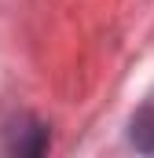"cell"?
Masks as SVG:
<instances>
[{
  "label": "cell",
  "mask_w": 154,
  "mask_h": 158,
  "mask_svg": "<svg viewBox=\"0 0 154 158\" xmlns=\"http://www.w3.org/2000/svg\"><path fill=\"white\" fill-rule=\"evenodd\" d=\"M132 143L143 155H154V99H147L132 118Z\"/></svg>",
  "instance_id": "1"
}]
</instances>
